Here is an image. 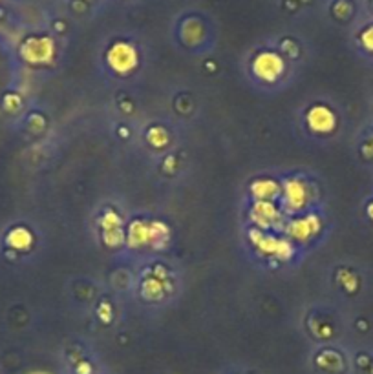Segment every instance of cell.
<instances>
[{"mask_svg":"<svg viewBox=\"0 0 373 374\" xmlns=\"http://www.w3.org/2000/svg\"><path fill=\"white\" fill-rule=\"evenodd\" d=\"M241 245L252 263L265 271H282L298 265L306 255L285 238L284 232H265L241 227Z\"/></svg>","mask_w":373,"mask_h":374,"instance_id":"1","label":"cell"},{"mask_svg":"<svg viewBox=\"0 0 373 374\" xmlns=\"http://www.w3.org/2000/svg\"><path fill=\"white\" fill-rule=\"evenodd\" d=\"M181 292V276L161 255L143 260L136 276V298L147 307H167Z\"/></svg>","mask_w":373,"mask_h":374,"instance_id":"2","label":"cell"},{"mask_svg":"<svg viewBox=\"0 0 373 374\" xmlns=\"http://www.w3.org/2000/svg\"><path fill=\"white\" fill-rule=\"evenodd\" d=\"M247 82L262 93H280L293 79V62L278 48H258L245 60Z\"/></svg>","mask_w":373,"mask_h":374,"instance_id":"3","label":"cell"},{"mask_svg":"<svg viewBox=\"0 0 373 374\" xmlns=\"http://www.w3.org/2000/svg\"><path fill=\"white\" fill-rule=\"evenodd\" d=\"M172 243V228L163 217L134 214L126 223L125 252L141 260L161 255Z\"/></svg>","mask_w":373,"mask_h":374,"instance_id":"4","label":"cell"},{"mask_svg":"<svg viewBox=\"0 0 373 374\" xmlns=\"http://www.w3.org/2000/svg\"><path fill=\"white\" fill-rule=\"evenodd\" d=\"M296 128L306 141L326 142L340 130V115L328 99H307L296 112Z\"/></svg>","mask_w":373,"mask_h":374,"instance_id":"5","label":"cell"},{"mask_svg":"<svg viewBox=\"0 0 373 374\" xmlns=\"http://www.w3.org/2000/svg\"><path fill=\"white\" fill-rule=\"evenodd\" d=\"M280 177H282L280 205L287 216L322 206V188L309 172L291 170V172L280 174Z\"/></svg>","mask_w":373,"mask_h":374,"instance_id":"6","label":"cell"},{"mask_svg":"<svg viewBox=\"0 0 373 374\" xmlns=\"http://www.w3.org/2000/svg\"><path fill=\"white\" fill-rule=\"evenodd\" d=\"M282 232L302 254L307 255L313 249H317V245L328 234V217L324 216L322 206L293 214L285 219Z\"/></svg>","mask_w":373,"mask_h":374,"instance_id":"7","label":"cell"},{"mask_svg":"<svg viewBox=\"0 0 373 374\" xmlns=\"http://www.w3.org/2000/svg\"><path fill=\"white\" fill-rule=\"evenodd\" d=\"M103 68L110 81L128 82L143 68V55L130 40H114L103 53Z\"/></svg>","mask_w":373,"mask_h":374,"instance_id":"8","label":"cell"},{"mask_svg":"<svg viewBox=\"0 0 373 374\" xmlns=\"http://www.w3.org/2000/svg\"><path fill=\"white\" fill-rule=\"evenodd\" d=\"M126 223L128 216H125L115 203H103L93 219L97 243L110 252H125Z\"/></svg>","mask_w":373,"mask_h":374,"instance_id":"9","label":"cell"},{"mask_svg":"<svg viewBox=\"0 0 373 374\" xmlns=\"http://www.w3.org/2000/svg\"><path fill=\"white\" fill-rule=\"evenodd\" d=\"M241 216H243L241 227L258 228L265 232H282L285 219H287V214L284 212L282 205L274 201L243 199Z\"/></svg>","mask_w":373,"mask_h":374,"instance_id":"10","label":"cell"},{"mask_svg":"<svg viewBox=\"0 0 373 374\" xmlns=\"http://www.w3.org/2000/svg\"><path fill=\"white\" fill-rule=\"evenodd\" d=\"M243 199L251 201H274L280 203L282 199V177L273 172H260L254 174L245 183Z\"/></svg>","mask_w":373,"mask_h":374,"instance_id":"11","label":"cell"},{"mask_svg":"<svg viewBox=\"0 0 373 374\" xmlns=\"http://www.w3.org/2000/svg\"><path fill=\"white\" fill-rule=\"evenodd\" d=\"M55 53H57V49H55L53 38L48 35H33L21 44L22 60L29 66L38 68V66L49 64V62H53Z\"/></svg>","mask_w":373,"mask_h":374,"instance_id":"12","label":"cell"},{"mask_svg":"<svg viewBox=\"0 0 373 374\" xmlns=\"http://www.w3.org/2000/svg\"><path fill=\"white\" fill-rule=\"evenodd\" d=\"M5 247L13 252H29L35 247V234L32 228L16 225L5 234Z\"/></svg>","mask_w":373,"mask_h":374,"instance_id":"13","label":"cell"},{"mask_svg":"<svg viewBox=\"0 0 373 374\" xmlns=\"http://www.w3.org/2000/svg\"><path fill=\"white\" fill-rule=\"evenodd\" d=\"M145 142H147V147L154 152H165V150H169L170 148V132L169 128H165L163 125H158V123H154V125L147 126V130H145Z\"/></svg>","mask_w":373,"mask_h":374,"instance_id":"14","label":"cell"},{"mask_svg":"<svg viewBox=\"0 0 373 374\" xmlns=\"http://www.w3.org/2000/svg\"><path fill=\"white\" fill-rule=\"evenodd\" d=\"M205 40V27L196 18H189V21L181 26V42L185 44L186 49H196L202 46Z\"/></svg>","mask_w":373,"mask_h":374,"instance_id":"15","label":"cell"},{"mask_svg":"<svg viewBox=\"0 0 373 374\" xmlns=\"http://www.w3.org/2000/svg\"><path fill=\"white\" fill-rule=\"evenodd\" d=\"M359 42H361L362 49L368 53H373V24L372 26L364 27L359 35Z\"/></svg>","mask_w":373,"mask_h":374,"instance_id":"16","label":"cell"},{"mask_svg":"<svg viewBox=\"0 0 373 374\" xmlns=\"http://www.w3.org/2000/svg\"><path fill=\"white\" fill-rule=\"evenodd\" d=\"M366 214H368V217H370V219H372V221H373V201H372V203H370V205L366 206Z\"/></svg>","mask_w":373,"mask_h":374,"instance_id":"17","label":"cell"}]
</instances>
